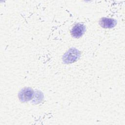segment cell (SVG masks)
I'll return each instance as SVG.
<instances>
[{
	"mask_svg": "<svg viewBox=\"0 0 125 125\" xmlns=\"http://www.w3.org/2000/svg\"><path fill=\"white\" fill-rule=\"evenodd\" d=\"M79 54L77 50L75 49H70L69 50L64 56V61L68 63H71L76 61L79 58Z\"/></svg>",
	"mask_w": 125,
	"mask_h": 125,
	"instance_id": "obj_1",
	"label": "cell"
},
{
	"mask_svg": "<svg viewBox=\"0 0 125 125\" xmlns=\"http://www.w3.org/2000/svg\"><path fill=\"white\" fill-rule=\"evenodd\" d=\"M85 26L82 24H76L72 29L71 34L75 38H80L84 33Z\"/></svg>",
	"mask_w": 125,
	"mask_h": 125,
	"instance_id": "obj_2",
	"label": "cell"
},
{
	"mask_svg": "<svg viewBox=\"0 0 125 125\" xmlns=\"http://www.w3.org/2000/svg\"><path fill=\"white\" fill-rule=\"evenodd\" d=\"M99 23L101 26L103 28H110L115 26L116 24V21L115 20L112 19L103 18L100 20Z\"/></svg>",
	"mask_w": 125,
	"mask_h": 125,
	"instance_id": "obj_3",
	"label": "cell"
},
{
	"mask_svg": "<svg viewBox=\"0 0 125 125\" xmlns=\"http://www.w3.org/2000/svg\"><path fill=\"white\" fill-rule=\"evenodd\" d=\"M33 95V91L32 89L26 88L23 90L20 94V99L23 101L30 100Z\"/></svg>",
	"mask_w": 125,
	"mask_h": 125,
	"instance_id": "obj_4",
	"label": "cell"
}]
</instances>
